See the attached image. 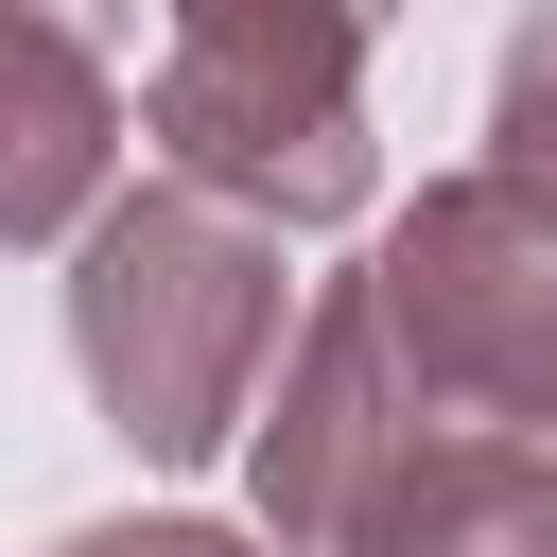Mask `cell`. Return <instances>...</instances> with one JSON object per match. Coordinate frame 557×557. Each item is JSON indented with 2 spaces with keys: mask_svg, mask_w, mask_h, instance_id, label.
<instances>
[{
  "mask_svg": "<svg viewBox=\"0 0 557 557\" xmlns=\"http://www.w3.org/2000/svg\"><path fill=\"white\" fill-rule=\"evenodd\" d=\"M278 226L191 191V174H139L87 244H70V366L104 400V435L139 470H209L261 435V383H278Z\"/></svg>",
  "mask_w": 557,
  "mask_h": 557,
  "instance_id": "1",
  "label": "cell"
},
{
  "mask_svg": "<svg viewBox=\"0 0 557 557\" xmlns=\"http://www.w3.org/2000/svg\"><path fill=\"white\" fill-rule=\"evenodd\" d=\"M366 52H383L366 0H174L157 70H139V139H157V174H191V191L261 209L278 244H313L383 191Z\"/></svg>",
  "mask_w": 557,
  "mask_h": 557,
  "instance_id": "2",
  "label": "cell"
},
{
  "mask_svg": "<svg viewBox=\"0 0 557 557\" xmlns=\"http://www.w3.org/2000/svg\"><path fill=\"white\" fill-rule=\"evenodd\" d=\"M400 366L470 435H557V209L522 174H435L366 261Z\"/></svg>",
  "mask_w": 557,
  "mask_h": 557,
  "instance_id": "3",
  "label": "cell"
},
{
  "mask_svg": "<svg viewBox=\"0 0 557 557\" xmlns=\"http://www.w3.org/2000/svg\"><path fill=\"white\" fill-rule=\"evenodd\" d=\"M435 435H453V418H435V383L400 366L383 296H366V278H331V296L296 313L278 383H261L244 505H261V540H278V557H348V540H366V505H383Z\"/></svg>",
  "mask_w": 557,
  "mask_h": 557,
  "instance_id": "4",
  "label": "cell"
},
{
  "mask_svg": "<svg viewBox=\"0 0 557 557\" xmlns=\"http://www.w3.org/2000/svg\"><path fill=\"white\" fill-rule=\"evenodd\" d=\"M139 139V0H0V244H87Z\"/></svg>",
  "mask_w": 557,
  "mask_h": 557,
  "instance_id": "5",
  "label": "cell"
},
{
  "mask_svg": "<svg viewBox=\"0 0 557 557\" xmlns=\"http://www.w3.org/2000/svg\"><path fill=\"white\" fill-rule=\"evenodd\" d=\"M348 557H557V435H435L383 505H366V540Z\"/></svg>",
  "mask_w": 557,
  "mask_h": 557,
  "instance_id": "6",
  "label": "cell"
},
{
  "mask_svg": "<svg viewBox=\"0 0 557 557\" xmlns=\"http://www.w3.org/2000/svg\"><path fill=\"white\" fill-rule=\"evenodd\" d=\"M487 174H522V191L557 209V0H522V35H505V70H487Z\"/></svg>",
  "mask_w": 557,
  "mask_h": 557,
  "instance_id": "7",
  "label": "cell"
},
{
  "mask_svg": "<svg viewBox=\"0 0 557 557\" xmlns=\"http://www.w3.org/2000/svg\"><path fill=\"white\" fill-rule=\"evenodd\" d=\"M35 557H261V540H226V522H70V540H35Z\"/></svg>",
  "mask_w": 557,
  "mask_h": 557,
  "instance_id": "8",
  "label": "cell"
},
{
  "mask_svg": "<svg viewBox=\"0 0 557 557\" xmlns=\"http://www.w3.org/2000/svg\"><path fill=\"white\" fill-rule=\"evenodd\" d=\"M366 17H383V0H366Z\"/></svg>",
  "mask_w": 557,
  "mask_h": 557,
  "instance_id": "9",
  "label": "cell"
}]
</instances>
